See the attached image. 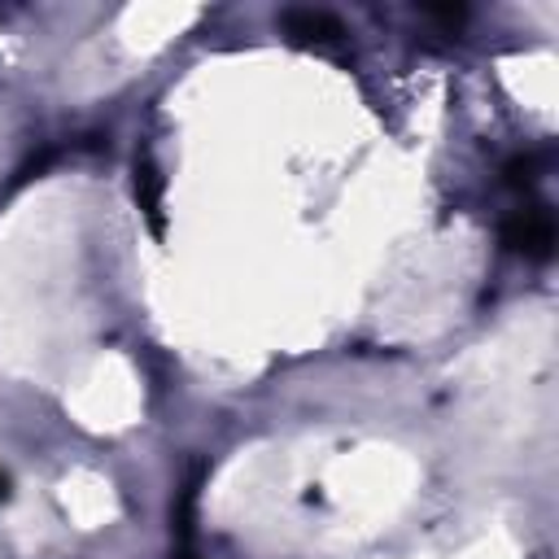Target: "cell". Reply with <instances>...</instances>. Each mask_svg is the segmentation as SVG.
Listing matches in <instances>:
<instances>
[{
  "mask_svg": "<svg viewBox=\"0 0 559 559\" xmlns=\"http://www.w3.org/2000/svg\"><path fill=\"white\" fill-rule=\"evenodd\" d=\"M502 240L528 258H550V245H555V218L550 210L542 205H528V210H515L511 223L502 227Z\"/></svg>",
  "mask_w": 559,
  "mask_h": 559,
  "instance_id": "cell-1",
  "label": "cell"
},
{
  "mask_svg": "<svg viewBox=\"0 0 559 559\" xmlns=\"http://www.w3.org/2000/svg\"><path fill=\"white\" fill-rule=\"evenodd\" d=\"M284 26H288V35H297V39H306V44H336L341 35H345V26L336 22V17H328V13H310V9H293V13H284Z\"/></svg>",
  "mask_w": 559,
  "mask_h": 559,
  "instance_id": "cell-2",
  "label": "cell"
}]
</instances>
